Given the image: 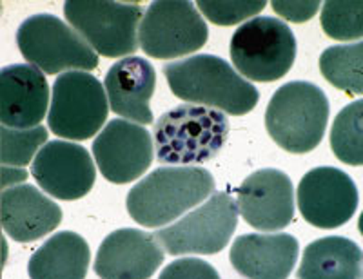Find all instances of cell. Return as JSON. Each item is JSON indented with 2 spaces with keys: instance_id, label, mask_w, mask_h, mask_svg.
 <instances>
[{
  "instance_id": "obj_15",
  "label": "cell",
  "mask_w": 363,
  "mask_h": 279,
  "mask_svg": "<svg viewBox=\"0 0 363 279\" xmlns=\"http://www.w3.org/2000/svg\"><path fill=\"white\" fill-rule=\"evenodd\" d=\"M164 263V249L155 234L118 229L104 239L95 259L100 279H149Z\"/></svg>"
},
{
  "instance_id": "obj_14",
  "label": "cell",
  "mask_w": 363,
  "mask_h": 279,
  "mask_svg": "<svg viewBox=\"0 0 363 279\" xmlns=\"http://www.w3.org/2000/svg\"><path fill=\"white\" fill-rule=\"evenodd\" d=\"M236 207L256 230H281L294 218V187L284 171L260 169L240 185Z\"/></svg>"
},
{
  "instance_id": "obj_22",
  "label": "cell",
  "mask_w": 363,
  "mask_h": 279,
  "mask_svg": "<svg viewBox=\"0 0 363 279\" xmlns=\"http://www.w3.org/2000/svg\"><path fill=\"white\" fill-rule=\"evenodd\" d=\"M363 44L333 45L327 47L320 57V71L338 89L349 95H362L363 93Z\"/></svg>"
},
{
  "instance_id": "obj_19",
  "label": "cell",
  "mask_w": 363,
  "mask_h": 279,
  "mask_svg": "<svg viewBox=\"0 0 363 279\" xmlns=\"http://www.w3.org/2000/svg\"><path fill=\"white\" fill-rule=\"evenodd\" d=\"M298 239L291 234H244L229 252L231 265L247 279H287L298 261Z\"/></svg>"
},
{
  "instance_id": "obj_20",
  "label": "cell",
  "mask_w": 363,
  "mask_h": 279,
  "mask_svg": "<svg viewBox=\"0 0 363 279\" xmlns=\"http://www.w3.org/2000/svg\"><path fill=\"white\" fill-rule=\"evenodd\" d=\"M91 252L86 239L64 230L51 236L31 256L28 274L31 279H86Z\"/></svg>"
},
{
  "instance_id": "obj_21",
  "label": "cell",
  "mask_w": 363,
  "mask_h": 279,
  "mask_svg": "<svg viewBox=\"0 0 363 279\" xmlns=\"http://www.w3.org/2000/svg\"><path fill=\"white\" fill-rule=\"evenodd\" d=\"M298 279H362V249L342 236L316 239L303 251Z\"/></svg>"
},
{
  "instance_id": "obj_23",
  "label": "cell",
  "mask_w": 363,
  "mask_h": 279,
  "mask_svg": "<svg viewBox=\"0 0 363 279\" xmlns=\"http://www.w3.org/2000/svg\"><path fill=\"white\" fill-rule=\"evenodd\" d=\"M362 111V100L349 103L338 113L330 129V147L336 158L343 164L356 167L363 164Z\"/></svg>"
},
{
  "instance_id": "obj_3",
  "label": "cell",
  "mask_w": 363,
  "mask_h": 279,
  "mask_svg": "<svg viewBox=\"0 0 363 279\" xmlns=\"http://www.w3.org/2000/svg\"><path fill=\"white\" fill-rule=\"evenodd\" d=\"M229 135L223 113L203 106H178L155 122V151L160 164H203L222 151Z\"/></svg>"
},
{
  "instance_id": "obj_5",
  "label": "cell",
  "mask_w": 363,
  "mask_h": 279,
  "mask_svg": "<svg viewBox=\"0 0 363 279\" xmlns=\"http://www.w3.org/2000/svg\"><path fill=\"white\" fill-rule=\"evenodd\" d=\"M296 58V38L284 21L256 17L231 38V60L238 74L255 82H274L289 73Z\"/></svg>"
},
{
  "instance_id": "obj_11",
  "label": "cell",
  "mask_w": 363,
  "mask_h": 279,
  "mask_svg": "<svg viewBox=\"0 0 363 279\" xmlns=\"http://www.w3.org/2000/svg\"><path fill=\"white\" fill-rule=\"evenodd\" d=\"M358 201L352 178L336 167L313 169L298 185V209L318 229L345 225L354 216Z\"/></svg>"
},
{
  "instance_id": "obj_4",
  "label": "cell",
  "mask_w": 363,
  "mask_h": 279,
  "mask_svg": "<svg viewBox=\"0 0 363 279\" xmlns=\"http://www.w3.org/2000/svg\"><path fill=\"white\" fill-rule=\"evenodd\" d=\"M329 120V100L311 82L284 84L265 109V129L271 138L294 154H306L323 140Z\"/></svg>"
},
{
  "instance_id": "obj_24",
  "label": "cell",
  "mask_w": 363,
  "mask_h": 279,
  "mask_svg": "<svg viewBox=\"0 0 363 279\" xmlns=\"http://www.w3.org/2000/svg\"><path fill=\"white\" fill-rule=\"evenodd\" d=\"M0 160L2 167H21L31 164L37 149L48 144V129L38 125L33 129H0Z\"/></svg>"
},
{
  "instance_id": "obj_8",
  "label": "cell",
  "mask_w": 363,
  "mask_h": 279,
  "mask_svg": "<svg viewBox=\"0 0 363 279\" xmlns=\"http://www.w3.org/2000/svg\"><path fill=\"white\" fill-rule=\"evenodd\" d=\"M109 102L102 84L89 73H62L51 91L50 129L60 138L89 140L108 120Z\"/></svg>"
},
{
  "instance_id": "obj_16",
  "label": "cell",
  "mask_w": 363,
  "mask_h": 279,
  "mask_svg": "<svg viewBox=\"0 0 363 279\" xmlns=\"http://www.w3.org/2000/svg\"><path fill=\"white\" fill-rule=\"evenodd\" d=\"M50 106V84L33 64H11L0 73V120L4 127L33 129Z\"/></svg>"
},
{
  "instance_id": "obj_6",
  "label": "cell",
  "mask_w": 363,
  "mask_h": 279,
  "mask_svg": "<svg viewBox=\"0 0 363 279\" xmlns=\"http://www.w3.org/2000/svg\"><path fill=\"white\" fill-rule=\"evenodd\" d=\"M140 4L67 0L64 15L71 28L89 44L95 53L108 58L133 55L138 50V31L144 17Z\"/></svg>"
},
{
  "instance_id": "obj_27",
  "label": "cell",
  "mask_w": 363,
  "mask_h": 279,
  "mask_svg": "<svg viewBox=\"0 0 363 279\" xmlns=\"http://www.w3.org/2000/svg\"><path fill=\"white\" fill-rule=\"evenodd\" d=\"M158 279H220L213 265L199 258H182L169 263Z\"/></svg>"
},
{
  "instance_id": "obj_1",
  "label": "cell",
  "mask_w": 363,
  "mask_h": 279,
  "mask_svg": "<svg viewBox=\"0 0 363 279\" xmlns=\"http://www.w3.org/2000/svg\"><path fill=\"white\" fill-rule=\"evenodd\" d=\"M164 74L174 96L223 115H247L260 100L258 89L215 55H194L169 62L164 66Z\"/></svg>"
},
{
  "instance_id": "obj_7",
  "label": "cell",
  "mask_w": 363,
  "mask_h": 279,
  "mask_svg": "<svg viewBox=\"0 0 363 279\" xmlns=\"http://www.w3.org/2000/svg\"><path fill=\"white\" fill-rule=\"evenodd\" d=\"M22 57L48 74L91 71L99 57L71 25L55 15L38 13L26 18L17 31Z\"/></svg>"
},
{
  "instance_id": "obj_12",
  "label": "cell",
  "mask_w": 363,
  "mask_h": 279,
  "mask_svg": "<svg viewBox=\"0 0 363 279\" xmlns=\"http://www.w3.org/2000/svg\"><path fill=\"white\" fill-rule=\"evenodd\" d=\"M153 136L140 123L111 120L93 142L95 161L111 183H129L153 164Z\"/></svg>"
},
{
  "instance_id": "obj_2",
  "label": "cell",
  "mask_w": 363,
  "mask_h": 279,
  "mask_svg": "<svg viewBox=\"0 0 363 279\" xmlns=\"http://www.w3.org/2000/svg\"><path fill=\"white\" fill-rule=\"evenodd\" d=\"M215 178L196 165H167L129 190L125 205L136 223L155 229L169 225L215 193Z\"/></svg>"
},
{
  "instance_id": "obj_17",
  "label": "cell",
  "mask_w": 363,
  "mask_h": 279,
  "mask_svg": "<svg viewBox=\"0 0 363 279\" xmlns=\"http://www.w3.org/2000/svg\"><path fill=\"white\" fill-rule=\"evenodd\" d=\"M157 86V73L151 62L140 57H128L115 62L106 74L104 89L109 109L124 120L147 125L153 123L149 102Z\"/></svg>"
},
{
  "instance_id": "obj_25",
  "label": "cell",
  "mask_w": 363,
  "mask_h": 279,
  "mask_svg": "<svg viewBox=\"0 0 363 279\" xmlns=\"http://www.w3.org/2000/svg\"><path fill=\"white\" fill-rule=\"evenodd\" d=\"M363 2H325L322 9V28L336 40H356L363 35Z\"/></svg>"
},
{
  "instance_id": "obj_26",
  "label": "cell",
  "mask_w": 363,
  "mask_h": 279,
  "mask_svg": "<svg viewBox=\"0 0 363 279\" xmlns=\"http://www.w3.org/2000/svg\"><path fill=\"white\" fill-rule=\"evenodd\" d=\"M200 13L213 24L233 25L245 18H251L265 8L264 0H235V2H218V0H200Z\"/></svg>"
},
{
  "instance_id": "obj_18",
  "label": "cell",
  "mask_w": 363,
  "mask_h": 279,
  "mask_svg": "<svg viewBox=\"0 0 363 279\" xmlns=\"http://www.w3.org/2000/svg\"><path fill=\"white\" fill-rule=\"evenodd\" d=\"M2 229L15 241L31 243L44 238L62 222L60 207L33 185H15L0 198Z\"/></svg>"
},
{
  "instance_id": "obj_13",
  "label": "cell",
  "mask_w": 363,
  "mask_h": 279,
  "mask_svg": "<svg viewBox=\"0 0 363 279\" xmlns=\"http://www.w3.org/2000/svg\"><path fill=\"white\" fill-rule=\"evenodd\" d=\"M31 174L42 190L58 200H79L95 185L96 171L82 145L53 140L38 151Z\"/></svg>"
},
{
  "instance_id": "obj_9",
  "label": "cell",
  "mask_w": 363,
  "mask_h": 279,
  "mask_svg": "<svg viewBox=\"0 0 363 279\" xmlns=\"http://www.w3.org/2000/svg\"><path fill=\"white\" fill-rule=\"evenodd\" d=\"M236 223V201L227 193H215L202 207L158 230L155 238L171 256L216 254L235 234Z\"/></svg>"
},
{
  "instance_id": "obj_10",
  "label": "cell",
  "mask_w": 363,
  "mask_h": 279,
  "mask_svg": "<svg viewBox=\"0 0 363 279\" xmlns=\"http://www.w3.org/2000/svg\"><path fill=\"white\" fill-rule=\"evenodd\" d=\"M207 24L187 0H160L145 9L138 42L145 55L173 60L199 51L207 42Z\"/></svg>"
},
{
  "instance_id": "obj_29",
  "label": "cell",
  "mask_w": 363,
  "mask_h": 279,
  "mask_svg": "<svg viewBox=\"0 0 363 279\" xmlns=\"http://www.w3.org/2000/svg\"><path fill=\"white\" fill-rule=\"evenodd\" d=\"M26 178H28V173H26L24 169L2 167V187H4V189L13 187V183L21 185V181H24Z\"/></svg>"
},
{
  "instance_id": "obj_28",
  "label": "cell",
  "mask_w": 363,
  "mask_h": 279,
  "mask_svg": "<svg viewBox=\"0 0 363 279\" xmlns=\"http://www.w3.org/2000/svg\"><path fill=\"white\" fill-rule=\"evenodd\" d=\"M272 9L280 15V17L287 18L291 22H307L309 18L314 17V13L320 9L318 0H307V2H289V0H274L271 2Z\"/></svg>"
}]
</instances>
